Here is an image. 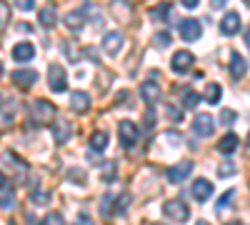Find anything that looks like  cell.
I'll use <instances>...</instances> for the list:
<instances>
[{"label":"cell","mask_w":250,"mask_h":225,"mask_svg":"<svg viewBox=\"0 0 250 225\" xmlns=\"http://www.w3.org/2000/svg\"><path fill=\"white\" fill-rule=\"evenodd\" d=\"M33 55H35V48L30 43H18L13 48V58L18 60V63H28V60H33Z\"/></svg>","instance_id":"obj_17"},{"label":"cell","mask_w":250,"mask_h":225,"mask_svg":"<svg viewBox=\"0 0 250 225\" xmlns=\"http://www.w3.org/2000/svg\"><path fill=\"white\" fill-rule=\"evenodd\" d=\"M233 173H235V165H233V163H230V160H225V163H223V165L218 168V175H220V178H230Z\"/></svg>","instance_id":"obj_31"},{"label":"cell","mask_w":250,"mask_h":225,"mask_svg":"<svg viewBox=\"0 0 250 225\" xmlns=\"http://www.w3.org/2000/svg\"><path fill=\"white\" fill-rule=\"evenodd\" d=\"M110 203H113V195H105V198H103V205H100L103 215H110Z\"/></svg>","instance_id":"obj_36"},{"label":"cell","mask_w":250,"mask_h":225,"mask_svg":"<svg viewBox=\"0 0 250 225\" xmlns=\"http://www.w3.org/2000/svg\"><path fill=\"white\" fill-rule=\"evenodd\" d=\"M233 195H235V190H225V195H223V198L218 200V205H215V210L220 213V210H223V208L228 205V203H230V200H233Z\"/></svg>","instance_id":"obj_32"},{"label":"cell","mask_w":250,"mask_h":225,"mask_svg":"<svg viewBox=\"0 0 250 225\" xmlns=\"http://www.w3.org/2000/svg\"><path fill=\"white\" fill-rule=\"evenodd\" d=\"M168 13H170V5H160V8L153 10V18L155 20H165V18H168Z\"/></svg>","instance_id":"obj_34"},{"label":"cell","mask_w":250,"mask_h":225,"mask_svg":"<svg viewBox=\"0 0 250 225\" xmlns=\"http://www.w3.org/2000/svg\"><path fill=\"white\" fill-rule=\"evenodd\" d=\"M70 108H73L75 113H85V110L90 108V95L83 93V90L73 93V95H70Z\"/></svg>","instance_id":"obj_16"},{"label":"cell","mask_w":250,"mask_h":225,"mask_svg":"<svg viewBox=\"0 0 250 225\" xmlns=\"http://www.w3.org/2000/svg\"><path fill=\"white\" fill-rule=\"evenodd\" d=\"M190 173H193V160H180L178 165L168 168V180L170 183H183Z\"/></svg>","instance_id":"obj_8"},{"label":"cell","mask_w":250,"mask_h":225,"mask_svg":"<svg viewBox=\"0 0 250 225\" xmlns=\"http://www.w3.org/2000/svg\"><path fill=\"white\" fill-rule=\"evenodd\" d=\"M193 60H195V58H193V53H190V50H180V53H175V55H173L170 68H173L175 73H180V75H183L188 68L193 65Z\"/></svg>","instance_id":"obj_12"},{"label":"cell","mask_w":250,"mask_h":225,"mask_svg":"<svg viewBox=\"0 0 250 225\" xmlns=\"http://www.w3.org/2000/svg\"><path fill=\"white\" fill-rule=\"evenodd\" d=\"M195 225H210V223H208V220H198Z\"/></svg>","instance_id":"obj_45"},{"label":"cell","mask_w":250,"mask_h":225,"mask_svg":"<svg viewBox=\"0 0 250 225\" xmlns=\"http://www.w3.org/2000/svg\"><path fill=\"white\" fill-rule=\"evenodd\" d=\"M75 225H93V218H90L88 213H78V218H75Z\"/></svg>","instance_id":"obj_35"},{"label":"cell","mask_w":250,"mask_h":225,"mask_svg":"<svg viewBox=\"0 0 250 225\" xmlns=\"http://www.w3.org/2000/svg\"><path fill=\"white\" fill-rule=\"evenodd\" d=\"M245 5H250V0H245Z\"/></svg>","instance_id":"obj_47"},{"label":"cell","mask_w":250,"mask_h":225,"mask_svg":"<svg viewBox=\"0 0 250 225\" xmlns=\"http://www.w3.org/2000/svg\"><path fill=\"white\" fill-rule=\"evenodd\" d=\"M220 95H223V88H220V83H210V85L205 88V100H208L210 105H215V103H218V100H220Z\"/></svg>","instance_id":"obj_23"},{"label":"cell","mask_w":250,"mask_h":225,"mask_svg":"<svg viewBox=\"0 0 250 225\" xmlns=\"http://www.w3.org/2000/svg\"><path fill=\"white\" fill-rule=\"evenodd\" d=\"M180 100L185 108H195L200 103V93H195L193 88H185V90H180Z\"/></svg>","instance_id":"obj_22"},{"label":"cell","mask_w":250,"mask_h":225,"mask_svg":"<svg viewBox=\"0 0 250 225\" xmlns=\"http://www.w3.org/2000/svg\"><path fill=\"white\" fill-rule=\"evenodd\" d=\"M0 75H3V63H0Z\"/></svg>","instance_id":"obj_46"},{"label":"cell","mask_w":250,"mask_h":225,"mask_svg":"<svg viewBox=\"0 0 250 225\" xmlns=\"http://www.w3.org/2000/svg\"><path fill=\"white\" fill-rule=\"evenodd\" d=\"M8 18H10V10H8V5H5V3H0V30H3V28L8 25Z\"/></svg>","instance_id":"obj_33"},{"label":"cell","mask_w":250,"mask_h":225,"mask_svg":"<svg viewBox=\"0 0 250 225\" xmlns=\"http://www.w3.org/2000/svg\"><path fill=\"white\" fill-rule=\"evenodd\" d=\"M158 225H160V223H158Z\"/></svg>","instance_id":"obj_50"},{"label":"cell","mask_w":250,"mask_h":225,"mask_svg":"<svg viewBox=\"0 0 250 225\" xmlns=\"http://www.w3.org/2000/svg\"><path fill=\"white\" fill-rule=\"evenodd\" d=\"M163 213L168 215L170 220H175V223H185L188 218H190V210H188V205L180 200V198H173V200H168L163 205Z\"/></svg>","instance_id":"obj_3"},{"label":"cell","mask_w":250,"mask_h":225,"mask_svg":"<svg viewBox=\"0 0 250 225\" xmlns=\"http://www.w3.org/2000/svg\"><path fill=\"white\" fill-rule=\"evenodd\" d=\"M210 5H213V8L218 10V8H225V5H228V0H213V3H210Z\"/></svg>","instance_id":"obj_39"},{"label":"cell","mask_w":250,"mask_h":225,"mask_svg":"<svg viewBox=\"0 0 250 225\" xmlns=\"http://www.w3.org/2000/svg\"><path fill=\"white\" fill-rule=\"evenodd\" d=\"M178 30H180V38L183 40L193 43V40H198L203 35V23H200V20H195V18H185V20H180Z\"/></svg>","instance_id":"obj_4"},{"label":"cell","mask_w":250,"mask_h":225,"mask_svg":"<svg viewBox=\"0 0 250 225\" xmlns=\"http://www.w3.org/2000/svg\"><path fill=\"white\" fill-rule=\"evenodd\" d=\"M38 18H40V23H43L45 28H53L55 23H58V18H55V10L53 8H43L38 13Z\"/></svg>","instance_id":"obj_24"},{"label":"cell","mask_w":250,"mask_h":225,"mask_svg":"<svg viewBox=\"0 0 250 225\" xmlns=\"http://www.w3.org/2000/svg\"><path fill=\"white\" fill-rule=\"evenodd\" d=\"M245 43H248V48H250V28L245 30Z\"/></svg>","instance_id":"obj_42"},{"label":"cell","mask_w":250,"mask_h":225,"mask_svg":"<svg viewBox=\"0 0 250 225\" xmlns=\"http://www.w3.org/2000/svg\"><path fill=\"white\" fill-rule=\"evenodd\" d=\"M123 45H125V35L120 30H110V33H105V38H103V50H105L108 55H120Z\"/></svg>","instance_id":"obj_6"},{"label":"cell","mask_w":250,"mask_h":225,"mask_svg":"<svg viewBox=\"0 0 250 225\" xmlns=\"http://www.w3.org/2000/svg\"><path fill=\"white\" fill-rule=\"evenodd\" d=\"M140 98H143L148 105L160 103V85L155 83V80H148V83H143V85H140Z\"/></svg>","instance_id":"obj_11"},{"label":"cell","mask_w":250,"mask_h":225,"mask_svg":"<svg viewBox=\"0 0 250 225\" xmlns=\"http://www.w3.org/2000/svg\"><path fill=\"white\" fill-rule=\"evenodd\" d=\"M18 33H30V25H28V23H20V25H18Z\"/></svg>","instance_id":"obj_40"},{"label":"cell","mask_w":250,"mask_h":225,"mask_svg":"<svg viewBox=\"0 0 250 225\" xmlns=\"http://www.w3.org/2000/svg\"><path fill=\"white\" fill-rule=\"evenodd\" d=\"M248 145H250V135H248Z\"/></svg>","instance_id":"obj_48"},{"label":"cell","mask_w":250,"mask_h":225,"mask_svg":"<svg viewBox=\"0 0 250 225\" xmlns=\"http://www.w3.org/2000/svg\"><path fill=\"white\" fill-rule=\"evenodd\" d=\"M118 133H120V143H123L125 148H133V145H135V140L140 138V133H138V125H135L133 120H120Z\"/></svg>","instance_id":"obj_5"},{"label":"cell","mask_w":250,"mask_h":225,"mask_svg":"<svg viewBox=\"0 0 250 225\" xmlns=\"http://www.w3.org/2000/svg\"><path fill=\"white\" fill-rule=\"evenodd\" d=\"M240 28H243V23H240L238 13H225L223 15V20H220V33L223 35H235V33H240Z\"/></svg>","instance_id":"obj_10"},{"label":"cell","mask_w":250,"mask_h":225,"mask_svg":"<svg viewBox=\"0 0 250 225\" xmlns=\"http://www.w3.org/2000/svg\"><path fill=\"white\" fill-rule=\"evenodd\" d=\"M13 80H15V85H20V88H30L38 80V73L35 70H18V73H13Z\"/></svg>","instance_id":"obj_19"},{"label":"cell","mask_w":250,"mask_h":225,"mask_svg":"<svg viewBox=\"0 0 250 225\" xmlns=\"http://www.w3.org/2000/svg\"><path fill=\"white\" fill-rule=\"evenodd\" d=\"M183 5H185V8H195L198 0H183Z\"/></svg>","instance_id":"obj_41"},{"label":"cell","mask_w":250,"mask_h":225,"mask_svg":"<svg viewBox=\"0 0 250 225\" xmlns=\"http://www.w3.org/2000/svg\"><path fill=\"white\" fill-rule=\"evenodd\" d=\"M190 193H193V198H195L198 203L210 200V195H213V183H210V180H205V178H198V180L193 183Z\"/></svg>","instance_id":"obj_9"},{"label":"cell","mask_w":250,"mask_h":225,"mask_svg":"<svg viewBox=\"0 0 250 225\" xmlns=\"http://www.w3.org/2000/svg\"><path fill=\"white\" fill-rule=\"evenodd\" d=\"M0 103H3V98H0Z\"/></svg>","instance_id":"obj_49"},{"label":"cell","mask_w":250,"mask_h":225,"mask_svg":"<svg viewBox=\"0 0 250 225\" xmlns=\"http://www.w3.org/2000/svg\"><path fill=\"white\" fill-rule=\"evenodd\" d=\"M0 188H5V175L0 173Z\"/></svg>","instance_id":"obj_43"},{"label":"cell","mask_w":250,"mask_h":225,"mask_svg":"<svg viewBox=\"0 0 250 225\" xmlns=\"http://www.w3.org/2000/svg\"><path fill=\"white\" fill-rule=\"evenodd\" d=\"M128 205H130V195H123V198H118L115 200V215H125V210H128Z\"/></svg>","instance_id":"obj_27"},{"label":"cell","mask_w":250,"mask_h":225,"mask_svg":"<svg viewBox=\"0 0 250 225\" xmlns=\"http://www.w3.org/2000/svg\"><path fill=\"white\" fill-rule=\"evenodd\" d=\"M168 118H170V120H183V113H178L173 105H168Z\"/></svg>","instance_id":"obj_38"},{"label":"cell","mask_w":250,"mask_h":225,"mask_svg":"<svg viewBox=\"0 0 250 225\" xmlns=\"http://www.w3.org/2000/svg\"><path fill=\"white\" fill-rule=\"evenodd\" d=\"M235 113L230 110V108H225V110H220V123H223V125H233V123H235Z\"/></svg>","instance_id":"obj_30"},{"label":"cell","mask_w":250,"mask_h":225,"mask_svg":"<svg viewBox=\"0 0 250 225\" xmlns=\"http://www.w3.org/2000/svg\"><path fill=\"white\" fill-rule=\"evenodd\" d=\"M238 145H240V138H238L235 133H225V135L220 138V143H218V153H223L225 158H230V155L238 150Z\"/></svg>","instance_id":"obj_14"},{"label":"cell","mask_w":250,"mask_h":225,"mask_svg":"<svg viewBox=\"0 0 250 225\" xmlns=\"http://www.w3.org/2000/svg\"><path fill=\"white\" fill-rule=\"evenodd\" d=\"M213 130H215L213 118L208 115V113H198V115H195V120H193V133H195V135H200V138H210V135H213Z\"/></svg>","instance_id":"obj_7"},{"label":"cell","mask_w":250,"mask_h":225,"mask_svg":"<svg viewBox=\"0 0 250 225\" xmlns=\"http://www.w3.org/2000/svg\"><path fill=\"white\" fill-rule=\"evenodd\" d=\"M70 133H73V128H70V123L65 118L53 123V138H55V143H60V145H65V143L70 140Z\"/></svg>","instance_id":"obj_13"},{"label":"cell","mask_w":250,"mask_h":225,"mask_svg":"<svg viewBox=\"0 0 250 225\" xmlns=\"http://www.w3.org/2000/svg\"><path fill=\"white\" fill-rule=\"evenodd\" d=\"M62 23L68 25V30L80 33V30H83V25H85V13H83V10H70V13H65Z\"/></svg>","instance_id":"obj_15"},{"label":"cell","mask_w":250,"mask_h":225,"mask_svg":"<svg viewBox=\"0 0 250 225\" xmlns=\"http://www.w3.org/2000/svg\"><path fill=\"white\" fill-rule=\"evenodd\" d=\"M115 170H118V163H115V160H105V163L100 165V180L113 183V180H115Z\"/></svg>","instance_id":"obj_21"},{"label":"cell","mask_w":250,"mask_h":225,"mask_svg":"<svg viewBox=\"0 0 250 225\" xmlns=\"http://www.w3.org/2000/svg\"><path fill=\"white\" fill-rule=\"evenodd\" d=\"M15 5H18L20 10H33V5H35V0H15Z\"/></svg>","instance_id":"obj_37"},{"label":"cell","mask_w":250,"mask_h":225,"mask_svg":"<svg viewBox=\"0 0 250 225\" xmlns=\"http://www.w3.org/2000/svg\"><path fill=\"white\" fill-rule=\"evenodd\" d=\"M48 85L53 93H65L68 90V73L62 70L58 63H53L48 68Z\"/></svg>","instance_id":"obj_2"},{"label":"cell","mask_w":250,"mask_h":225,"mask_svg":"<svg viewBox=\"0 0 250 225\" xmlns=\"http://www.w3.org/2000/svg\"><path fill=\"white\" fill-rule=\"evenodd\" d=\"M153 45H155V48H168V45H170V35L165 33V30L155 33V38H153Z\"/></svg>","instance_id":"obj_26"},{"label":"cell","mask_w":250,"mask_h":225,"mask_svg":"<svg viewBox=\"0 0 250 225\" xmlns=\"http://www.w3.org/2000/svg\"><path fill=\"white\" fill-rule=\"evenodd\" d=\"M30 200L35 203V205H48V203H50V193H45V190H33V193H30Z\"/></svg>","instance_id":"obj_25"},{"label":"cell","mask_w":250,"mask_h":225,"mask_svg":"<svg viewBox=\"0 0 250 225\" xmlns=\"http://www.w3.org/2000/svg\"><path fill=\"white\" fill-rule=\"evenodd\" d=\"M33 120L38 123V125H50V123H55L58 118H55V105L50 103V100H35L33 103Z\"/></svg>","instance_id":"obj_1"},{"label":"cell","mask_w":250,"mask_h":225,"mask_svg":"<svg viewBox=\"0 0 250 225\" xmlns=\"http://www.w3.org/2000/svg\"><path fill=\"white\" fill-rule=\"evenodd\" d=\"M105 148H108V133H103V130L93 133V138H90V150H93V153H103Z\"/></svg>","instance_id":"obj_20"},{"label":"cell","mask_w":250,"mask_h":225,"mask_svg":"<svg viewBox=\"0 0 250 225\" xmlns=\"http://www.w3.org/2000/svg\"><path fill=\"white\" fill-rule=\"evenodd\" d=\"M68 180L80 183V185H83V183H85V170H83V168H70L68 170Z\"/></svg>","instance_id":"obj_28"},{"label":"cell","mask_w":250,"mask_h":225,"mask_svg":"<svg viewBox=\"0 0 250 225\" xmlns=\"http://www.w3.org/2000/svg\"><path fill=\"white\" fill-rule=\"evenodd\" d=\"M225 225H243L240 220H230V223H225Z\"/></svg>","instance_id":"obj_44"},{"label":"cell","mask_w":250,"mask_h":225,"mask_svg":"<svg viewBox=\"0 0 250 225\" xmlns=\"http://www.w3.org/2000/svg\"><path fill=\"white\" fill-rule=\"evenodd\" d=\"M248 70V63H245V58L240 53H230V75L233 78H243Z\"/></svg>","instance_id":"obj_18"},{"label":"cell","mask_w":250,"mask_h":225,"mask_svg":"<svg viewBox=\"0 0 250 225\" xmlns=\"http://www.w3.org/2000/svg\"><path fill=\"white\" fill-rule=\"evenodd\" d=\"M40 225H65V220H62V215H60V213H48Z\"/></svg>","instance_id":"obj_29"}]
</instances>
